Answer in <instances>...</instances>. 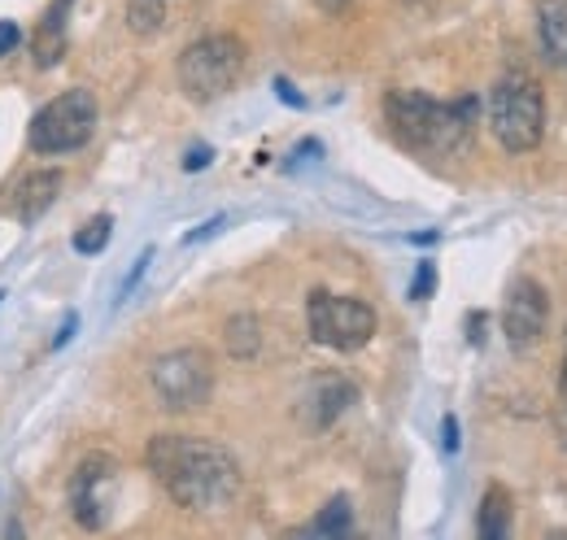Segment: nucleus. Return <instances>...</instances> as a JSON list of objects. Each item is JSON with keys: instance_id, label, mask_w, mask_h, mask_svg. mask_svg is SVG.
Segmentation results:
<instances>
[{"instance_id": "nucleus-13", "label": "nucleus", "mask_w": 567, "mask_h": 540, "mask_svg": "<svg viewBox=\"0 0 567 540\" xmlns=\"http://www.w3.org/2000/svg\"><path fill=\"white\" fill-rule=\"evenodd\" d=\"M58 193H62V170H35V175H27V179L18 184V193H13L18 218H22V222H35L49 205L58 201Z\"/></svg>"}, {"instance_id": "nucleus-7", "label": "nucleus", "mask_w": 567, "mask_h": 540, "mask_svg": "<svg viewBox=\"0 0 567 540\" xmlns=\"http://www.w3.org/2000/svg\"><path fill=\"white\" fill-rule=\"evenodd\" d=\"M148 384L157 393V402L175 414L184 409H202L214 393V362L206 349H171L162 357H153L148 366Z\"/></svg>"}, {"instance_id": "nucleus-19", "label": "nucleus", "mask_w": 567, "mask_h": 540, "mask_svg": "<svg viewBox=\"0 0 567 540\" xmlns=\"http://www.w3.org/2000/svg\"><path fill=\"white\" fill-rule=\"evenodd\" d=\"M432 288H436V267H432V262H420L415 283H411V301H427V297H432Z\"/></svg>"}, {"instance_id": "nucleus-29", "label": "nucleus", "mask_w": 567, "mask_h": 540, "mask_svg": "<svg viewBox=\"0 0 567 540\" xmlns=\"http://www.w3.org/2000/svg\"><path fill=\"white\" fill-rule=\"evenodd\" d=\"M559 397L567 402V353H564V371H559Z\"/></svg>"}, {"instance_id": "nucleus-12", "label": "nucleus", "mask_w": 567, "mask_h": 540, "mask_svg": "<svg viewBox=\"0 0 567 540\" xmlns=\"http://www.w3.org/2000/svg\"><path fill=\"white\" fill-rule=\"evenodd\" d=\"M537 44L550 66L567 70V0H537Z\"/></svg>"}, {"instance_id": "nucleus-20", "label": "nucleus", "mask_w": 567, "mask_h": 540, "mask_svg": "<svg viewBox=\"0 0 567 540\" xmlns=\"http://www.w3.org/2000/svg\"><path fill=\"white\" fill-rule=\"evenodd\" d=\"M148 262H153V249H144L141 258H136V267L127 270V279L118 283V301H127V297L136 292V283H141V279H144V267H148Z\"/></svg>"}, {"instance_id": "nucleus-23", "label": "nucleus", "mask_w": 567, "mask_h": 540, "mask_svg": "<svg viewBox=\"0 0 567 540\" xmlns=\"http://www.w3.org/2000/svg\"><path fill=\"white\" fill-rule=\"evenodd\" d=\"M210 157H214L210 144H197L193 153H184V170H206V166H210Z\"/></svg>"}, {"instance_id": "nucleus-27", "label": "nucleus", "mask_w": 567, "mask_h": 540, "mask_svg": "<svg viewBox=\"0 0 567 540\" xmlns=\"http://www.w3.org/2000/svg\"><path fill=\"white\" fill-rule=\"evenodd\" d=\"M214 227H223V218H210V222H202V227H197V231H188L184 240H202V236H210Z\"/></svg>"}, {"instance_id": "nucleus-21", "label": "nucleus", "mask_w": 567, "mask_h": 540, "mask_svg": "<svg viewBox=\"0 0 567 540\" xmlns=\"http://www.w3.org/2000/svg\"><path fill=\"white\" fill-rule=\"evenodd\" d=\"M18 44H22V31H18V22L0 18V58H9V53H13Z\"/></svg>"}, {"instance_id": "nucleus-22", "label": "nucleus", "mask_w": 567, "mask_h": 540, "mask_svg": "<svg viewBox=\"0 0 567 540\" xmlns=\"http://www.w3.org/2000/svg\"><path fill=\"white\" fill-rule=\"evenodd\" d=\"M441 449H445V454H458V418H454V414L441 418Z\"/></svg>"}, {"instance_id": "nucleus-28", "label": "nucleus", "mask_w": 567, "mask_h": 540, "mask_svg": "<svg viewBox=\"0 0 567 540\" xmlns=\"http://www.w3.org/2000/svg\"><path fill=\"white\" fill-rule=\"evenodd\" d=\"M346 4H350V0H319V9H323V13H341Z\"/></svg>"}, {"instance_id": "nucleus-25", "label": "nucleus", "mask_w": 567, "mask_h": 540, "mask_svg": "<svg viewBox=\"0 0 567 540\" xmlns=\"http://www.w3.org/2000/svg\"><path fill=\"white\" fill-rule=\"evenodd\" d=\"M74 323H79V319H74V314H66V323H62V332H58V336H53V349H66V344H71V336H74Z\"/></svg>"}, {"instance_id": "nucleus-16", "label": "nucleus", "mask_w": 567, "mask_h": 540, "mask_svg": "<svg viewBox=\"0 0 567 540\" xmlns=\"http://www.w3.org/2000/svg\"><path fill=\"white\" fill-rule=\"evenodd\" d=\"M223 336H227V353H231V357H254L258 344H262V328H258L254 314H236Z\"/></svg>"}, {"instance_id": "nucleus-9", "label": "nucleus", "mask_w": 567, "mask_h": 540, "mask_svg": "<svg viewBox=\"0 0 567 540\" xmlns=\"http://www.w3.org/2000/svg\"><path fill=\"white\" fill-rule=\"evenodd\" d=\"M114 458L105 454H87L79 463V471L71 479V510L83 528H101L105 523V484L114 479Z\"/></svg>"}, {"instance_id": "nucleus-30", "label": "nucleus", "mask_w": 567, "mask_h": 540, "mask_svg": "<svg viewBox=\"0 0 567 540\" xmlns=\"http://www.w3.org/2000/svg\"><path fill=\"white\" fill-rule=\"evenodd\" d=\"M0 301H4V292H0Z\"/></svg>"}, {"instance_id": "nucleus-6", "label": "nucleus", "mask_w": 567, "mask_h": 540, "mask_svg": "<svg viewBox=\"0 0 567 540\" xmlns=\"http://www.w3.org/2000/svg\"><path fill=\"white\" fill-rule=\"evenodd\" d=\"M306 328L310 340L337 353H358L375 336V310L358 297H332V292H310L306 301Z\"/></svg>"}, {"instance_id": "nucleus-26", "label": "nucleus", "mask_w": 567, "mask_h": 540, "mask_svg": "<svg viewBox=\"0 0 567 540\" xmlns=\"http://www.w3.org/2000/svg\"><path fill=\"white\" fill-rule=\"evenodd\" d=\"M276 87H280L284 105H306V101H301V96H297V92H292V87H288V79H276Z\"/></svg>"}, {"instance_id": "nucleus-8", "label": "nucleus", "mask_w": 567, "mask_h": 540, "mask_svg": "<svg viewBox=\"0 0 567 540\" xmlns=\"http://www.w3.org/2000/svg\"><path fill=\"white\" fill-rule=\"evenodd\" d=\"M546 319H550V297H546V288H542L533 274L511 279L506 301H502V332H506V344H511L515 353L537 349L542 336H546Z\"/></svg>"}, {"instance_id": "nucleus-18", "label": "nucleus", "mask_w": 567, "mask_h": 540, "mask_svg": "<svg viewBox=\"0 0 567 540\" xmlns=\"http://www.w3.org/2000/svg\"><path fill=\"white\" fill-rule=\"evenodd\" d=\"M110 231H114V218H110V214H96V218H87V222L74 231V249L92 258V253H101V249L110 245Z\"/></svg>"}, {"instance_id": "nucleus-2", "label": "nucleus", "mask_w": 567, "mask_h": 540, "mask_svg": "<svg viewBox=\"0 0 567 540\" xmlns=\"http://www.w3.org/2000/svg\"><path fill=\"white\" fill-rule=\"evenodd\" d=\"M476 96H458V101H432L424 92H389L384 96V123L398 135V144H406L411 153L424 157H454L472 144L476 127Z\"/></svg>"}, {"instance_id": "nucleus-14", "label": "nucleus", "mask_w": 567, "mask_h": 540, "mask_svg": "<svg viewBox=\"0 0 567 540\" xmlns=\"http://www.w3.org/2000/svg\"><path fill=\"white\" fill-rule=\"evenodd\" d=\"M511 515H515V501L502 484H489V492L481 497V510H476V532L485 540H502L511 532Z\"/></svg>"}, {"instance_id": "nucleus-3", "label": "nucleus", "mask_w": 567, "mask_h": 540, "mask_svg": "<svg viewBox=\"0 0 567 540\" xmlns=\"http://www.w3.org/2000/svg\"><path fill=\"white\" fill-rule=\"evenodd\" d=\"M489 132L506 153H533L546 135V96L542 83L524 70L502 74L489 92Z\"/></svg>"}, {"instance_id": "nucleus-24", "label": "nucleus", "mask_w": 567, "mask_h": 540, "mask_svg": "<svg viewBox=\"0 0 567 540\" xmlns=\"http://www.w3.org/2000/svg\"><path fill=\"white\" fill-rule=\"evenodd\" d=\"M467 340H472L476 349L485 344V314H481V310H472V314H467Z\"/></svg>"}, {"instance_id": "nucleus-1", "label": "nucleus", "mask_w": 567, "mask_h": 540, "mask_svg": "<svg viewBox=\"0 0 567 540\" xmlns=\"http://www.w3.org/2000/svg\"><path fill=\"white\" fill-rule=\"evenodd\" d=\"M144 463L166 497L193 515H223L240 497V463L202 436H153Z\"/></svg>"}, {"instance_id": "nucleus-4", "label": "nucleus", "mask_w": 567, "mask_h": 540, "mask_svg": "<svg viewBox=\"0 0 567 540\" xmlns=\"http://www.w3.org/2000/svg\"><path fill=\"white\" fill-rule=\"evenodd\" d=\"M245 62H249L245 40H236V35L223 31V35H202V40H193V44L179 53L175 74H179L184 96L197 101V105H206V101L227 96V92L240 83Z\"/></svg>"}, {"instance_id": "nucleus-5", "label": "nucleus", "mask_w": 567, "mask_h": 540, "mask_svg": "<svg viewBox=\"0 0 567 540\" xmlns=\"http://www.w3.org/2000/svg\"><path fill=\"white\" fill-rule=\"evenodd\" d=\"M96 123H101V105L87 87H71L62 96H53L27 127V144L40 153V157H62V153H74L83 148L92 135H96Z\"/></svg>"}, {"instance_id": "nucleus-15", "label": "nucleus", "mask_w": 567, "mask_h": 540, "mask_svg": "<svg viewBox=\"0 0 567 540\" xmlns=\"http://www.w3.org/2000/svg\"><path fill=\"white\" fill-rule=\"evenodd\" d=\"M354 528V510H350V497H332L323 510H319V519L306 528L310 537H346Z\"/></svg>"}, {"instance_id": "nucleus-17", "label": "nucleus", "mask_w": 567, "mask_h": 540, "mask_svg": "<svg viewBox=\"0 0 567 540\" xmlns=\"http://www.w3.org/2000/svg\"><path fill=\"white\" fill-rule=\"evenodd\" d=\"M162 27H166L162 0H132V4H127V31H132V35L148 40V35H157Z\"/></svg>"}, {"instance_id": "nucleus-10", "label": "nucleus", "mask_w": 567, "mask_h": 540, "mask_svg": "<svg viewBox=\"0 0 567 540\" xmlns=\"http://www.w3.org/2000/svg\"><path fill=\"white\" fill-rule=\"evenodd\" d=\"M71 4L74 0H53V4H49V13L40 18L35 35H31V58H35V66L40 70L58 66V62L66 58V44H71V31H66Z\"/></svg>"}, {"instance_id": "nucleus-11", "label": "nucleus", "mask_w": 567, "mask_h": 540, "mask_svg": "<svg viewBox=\"0 0 567 540\" xmlns=\"http://www.w3.org/2000/svg\"><path fill=\"white\" fill-rule=\"evenodd\" d=\"M354 402H358V388L346 375H323V380H315V388H310V397H306L310 427H332Z\"/></svg>"}]
</instances>
